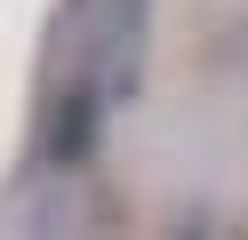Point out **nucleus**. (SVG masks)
<instances>
[{
    "instance_id": "nucleus-1",
    "label": "nucleus",
    "mask_w": 248,
    "mask_h": 240,
    "mask_svg": "<svg viewBox=\"0 0 248 240\" xmlns=\"http://www.w3.org/2000/svg\"><path fill=\"white\" fill-rule=\"evenodd\" d=\"M88 128H96V96H72L64 104V120H56V136H48V160H88Z\"/></svg>"
}]
</instances>
